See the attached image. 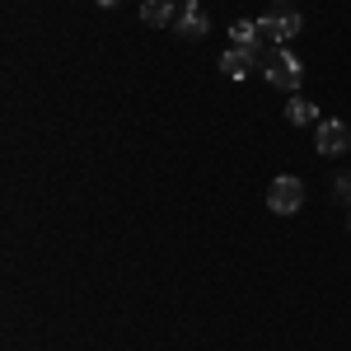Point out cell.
<instances>
[{
    "mask_svg": "<svg viewBox=\"0 0 351 351\" xmlns=\"http://www.w3.org/2000/svg\"><path fill=\"white\" fill-rule=\"evenodd\" d=\"M351 145V127L347 122H337V117H328V122H319V136H314V150H319V155H342V150H347Z\"/></svg>",
    "mask_w": 351,
    "mask_h": 351,
    "instance_id": "4",
    "label": "cell"
},
{
    "mask_svg": "<svg viewBox=\"0 0 351 351\" xmlns=\"http://www.w3.org/2000/svg\"><path fill=\"white\" fill-rule=\"evenodd\" d=\"M347 230H351V216H347Z\"/></svg>",
    "mask_w": 351,
    "mask_h": 351,
    "instance_id": "12",
    "label": "cell"
},
{
    "mask_svg": "<svg viewBox=\"0 0 351 351\" xmlns=\"http://www.w3.org/2000/svg\"><path fill=\"white\" fill-rule=\"evenodd\" d=\"M141 19H145L150 28H169L173 19H178V10H173L169 0H145V5H141Z\"/></svg>",
    "mask_w": 351,
    "mask_h": 351,
    "instance_id": "7",
    "label": "cell"
},
{
    "mask_svg": "<svg viewBox=\"0 0 351 351\" xmlns=\"http://www.w3.org/2000/svg\"><path fill=\"white\" fill-rule=\"evenodd\" d=\"M253 66H258V52H253V47H230V52L220 56V71H225L230 80H248Z\"/></svg>",
    "mask_w": 351,
    "mask_h": 351,
    "instance_id": "6",
    "label": "cell"
},
{
    "mask_svg": "<svg viewBox=\"0 0 351 351\" xmlns=\"http://www.w3.org/2000/svg\"><path fill=\"white\" fill-rule=\"evenodd\" d=\"M173 28H178V38H188V43H197V38H206V28H211V19L197 10V0H183V10H178V19H173Z\"/></svg>",
    "mask_w": 351,
    "mask_h": 351,
    "instance_id": "5",
    "label": "cell"
},
{
    "mask_svg": "<svg viewBox=\"0 0 351 351\" xmlns=\"http://www.w3.org/2000/svg\"><path fill=\"white\" fill-rule=\"evenodd\" d=\"M99 5H108V10H112V5H122V0H99Z\"/></svg>",
    "mask_w": 351,
    "mask_h": 351,
    "instance_id": "11",
    "label": "cell"
},
{
    "mask_svg": "<svg viewBox=\"0 0 351 351\" xmlns=\"http://www.w3.org/2000/svg\"><path fill=\"white\" fill-rule=\"evenodd\" d=\"M267 206L276 211V216H295L300 206H304V183H300L295 173H281V178H271Z\"/></svg>",
    "mask_w": 351,
    "mask_h": 351,
    "instance_id": "2",
    "label": "cell"
},
{
    "mask_svg": "<svg viewBox=\"0 0 351 351\" xmlns=\"http://www.w3.org/2000/svg\"><path fill=\"white\" fill-rule=\"evenodd\" d=\"M258 56H267L263 75H267V84H271V89H281V94H295V89H300V75H304L295 56H291V52H281V47H271V52L263 47Z\"/></svg>",
    "mask_w": 351,
    "mask_h": 351,
    "instance_id": "1",
    "label": "cell"
},
{
    "mask_svg": "<svg viewBox=\"0 0 351 351\" xmlns=\"http://www.w3.org/2000/svg\"><path fill=\"white\" fill-rule=\"evenodd\" d=\"M332 192H337V202H347V206H351V173H337Z\"/></svg>",
    "mask_w": 351,
    "mask_h": 351,
    "instance_id": "10",
    "label": "cell"
},
{
    "mask_svg": "<svg viewBox=\"0 0 351 351\" xmlns=\"http://www.w3.org/2000/svg\"><path fill=\"white\" fill-rule=\"evenodd\" d=\"M300 28H304V19H300L295 10H276V14H263V19H258L263 47H281V43H291Z\"/></svg>",
    "mask_w": 351,
    "mask_h": 351,
    "instance_id": "3",
    "label": "cell"
},
{
    "mask_svg": "<svg viewBox=\"0 0 351 351\" xmlns=\"http://www.w3.org/2000/svg\"><path fill=\"white\" fill-rule=\"evenodd\" d=\"M230 38H234V47H253V52H263L258 19H234V24H230Z\"/></svg>",
    "mask_w": 351,
    "mask_h": 351,
    "instance_id": "8",
    "label": "cell"
},
{
    "mask_svg": "<svg viewBox=\"0 0 351 351\" xmlns=\"http://www.w3.org/2000/svg\"><path fill=\"white\" fill-rule=\"evenodd\" d=\"M286 122H291V127H309V122H319V108L304 104V99H291V104H286Z\"/></svg>",
    "mask_w": 351,
    "mask_h": 351,
    "instance_id": "9",
    "label": "cell"
}]
</instances>
